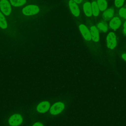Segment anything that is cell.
<instances>
[{
	"label": "cell",
	"mask_w": 126,
	"mask_h": 126,
	"mask_svg": "<svg viewBox=\"0 0 126 126\" xmlns=\"http://www.w3.org/2000/svg\"><path fill=\"white\" fill-rule=\"evenodd\" d=\"M39 12V7L36 5H28L24 7L22 9L23 13L26 16L35 15Z\"/></svg>",
	"instance_id": "6da1fadb"
},
{
	"label": "cell",
	"mask_w": 126,
	"mask_h": 126,
	"mask_svg": "<svg viewBox=\"0 0 126 126\" xmlns=\"http://www.w3.org/2000/svg\"><path fill=\"white\" fill-rule=\"evenodd\" d=\"M23 118L21 115L15 114L11 115L8 119V124L10 126H19L22 124Z\"/></svg>",
	"instance_id": "7a4b0ae2"
},
{
	"label": "cell",
	"mask_w": 126,
	"mask_h": 126,
	"mask_svg": "<svg viewBox=\"0 0 126 126\" xmlns=\"http://www.w3.org/2000/svg\"><path fill=\"white\" fill-rule=\"evenodd\" d=\"M106 44L110 49H114L117 45L116 36L113 32H109L106 37Z\"/></svg>",
	"instance_id": "3957f363"
},
{
	"label": "cell",
	"mask_w": 126,
	"mask_h": 126,
	"mask_svg": "<svg viewBox=\"0 0 126 126\" xmlns=\"http://www.w3.org/2000/svg\"><path fill=\"white\" fill-rule=\"evenodd\" d=\"M64 108V105L62 102H57L51 106L50 108V113L53 115H58L62 112Z\"/></svg>",
	"instance_id": "277c9868"
},
{
	"label": "cell",
	"mask_w": 126,
	"mask_h": 126,
	"mask_svg": "<svg viewBox=\"0 0 126 126\" xmlns=\"http://www.w3.org/2000/svg\"><path fill=\"white\" fill-rule=\"evenodd\" d=\"M0 8L2 12L6 16L10 15L11 11V7L7 0H0Z\"/></svg>",
	"instance_id": "5b68a950"
},
{
	"label": "cell",
	"mask_w": 126,
	"mask_h": 126,
	"mask_svg": "<svg viewBox=\"0 0 126 126\" xmlns=\"http://www.w3.org/2000/svg\"><path fill=\"white\" fill-rule=\"evenodd\" d=\"M79 29L80 32L85 40L87 41H90L92 39L90 31L85 25H80L79 26Z\"/></svg>",
	"instance_id": "8992f818"
},
{
	"label": "cell",
	"mask_w": 126,
	"mask_h": 126,
	"mask_svg": "<svg viewBox=\"0 0 126 126\" xmlns=\"http://www.w3.org/2000/svg\"><path fill=\"white\" fill-rule=\"evenodd\" d=\"M50 107V103L47 101H43L40 102L36 107V110L39 113L46 112Z\"/></svg>",
	"instance_id": "52a82bcc"
},
{
	"label": "cell",
	"mask_w": 126,
	"mask_h": 126,
	"mask_svg": "<svg viewBox=\"0 0 126 126\" xmlns=\"http://www.w3.org/2000/svg\"><path fill=\"white\" fill-rule=\"evenodd\" d=\"M69 7L72 14L75 16L78 17L80 15V10L77 4L73 0L69 1Z\"/></svg>",
	"instance_id": "ba28073f"
},
{
	"label": "cell",
	"mask_w": 126,
	"mask_h": 126,
	"mask_svg": "<svg viewBox=\"0 0 126 126\" xmlns=\"http://www.w3.org/2000/svg\"><path fill=\"white\" fill-rule=\"evenodd\" d=\"M121 25V21L118 17H113L109 22V26L113 30L119 29Z\"/></svg>",
	"instance_id": "9c48e42d"
},
{
	"label": "cell",
	"mask_w": 126,
	"mask_h": 126,
	"mask_svg": "<svg viewBox=\"0 0 126 126\" xmlns=\"http://www.w3.org/2000/svg\"><path fill=\"white\" fill-rule=\"evenodd\" d=\"M90 31L92 39L94 42H98L99 39V36L97 28L94 26H92L90 28Z\"/></svg>",
	"instance_id": "30bf717a"
},
{
	"label": "cell",
	"mask_w": 126,
	"mask_h": 126,
	"mask_svg": "<svg viewBox=\"0 0 126 126\" xmlns=\"http://www.w3.org/2000/svg\"><path fill=\"white\" fill-rule=\"evenodd\" d=\"M114 15V10L112 8H108L106 9L103 13V17L105 20L108 21L113 18Z\"/></svg>",
	"instance_id": "8fae6325"
},
{
	"label": "cell",
	"mask_w": 126,
	"mask_h": 126,
	"mask_svg": "<svg viewBox=\"0 0 126 126\" xmlns=\"http://www.w3.org/2000/svg\"><path fill=\"white\" fill-rule=\"evenodd\" d=\"M83 10L87 17H91L93 15L92 5L89 2H86L83 5Z\"/></svg>",
	"instance_id": "7c38bea8"
},
{
	"label": "cell",
	"mask_w": 126,
	"mask_h": 126,
	"mask_svg": "<svg viewBox=\"0 0 126 126\" xmlns=\"http://www.w3.org/2000/svg\"><path fill=\"white\" fill-rule=\"evenodd\" d=\"M92 8V13L93 15L94 16H97L99 14V9L98 8L97 3L96 1H93L91 3Z\"/></svg>",
	"instance_id": "4fadbf2b"
},
{
	"label": "cell",
	"mask_w": 126,
	"mask_h": 126,
	"mask_svg": "<svg viewBox=\"0 0 126 126\" xmlns=\"http://www.w3.org/2000/svg\"><path fill=\"white\" fill-rule=\"evenodd\" d=\"M97 5L99 10L101 11H105L107 7V3L106 0H97Z\"/></svg>",
	"instance_id": "5bb4252c"
},
{
	"label": "cell",
	"mask_w": 126,
	"mask_h": 126,
	"mask_svg": "<svg viewBox=\"0 0 126 126\" xmlns=\"http://www.w3.org/2000/svg\"><path fill=\"white\" fill-rule=\"evenodd\" d=\"M10 2L14 6H20L26 3V0H10Z\"/></svg>",
	"instance_id": "9a60e30c"
},
{
	"label": "cell",
	"mask_w": 126,
	"mask_h": 126,
	"mask_svg": "<svg viewBox=\"0 0 126 126\" xmlns=\"http://www.w3.org/2000/svg\"><path fill=\"white\" fill-rule=\"evenodd\" d=\"M7 27L6 19L2 13L0 12V27L2 29H6Z\"/></svg>",
	"instance_id": "2e32d148"
},
{
	"label": "cell",
	"mask_w": 126,
	"mask_h": 126,
	"mask_svg": "<svg viewBox=\"0 0 126 126\" xmlns=\"http://www.w3.org/2000/svg\"><path fill=\"white\" fill-rule=\"evenodd\" d=\"M97 28H98L101 31L103 32H106L108 30V26L104 22H100L97 25Z\"/></svg>",
	"instance_id": "e0dca14e"
},
{
	"label": "cell",
	"mask_w": 126,
	"mask_h": 126,
	"mask_svg": "<svg viewBox=\"0 0 126 126\" xmlns=\"http://www.w3.org/2000/svg\"><path fill=\"white\" fill-rule=\"evenodd\" d=\"M119 15L124 19H126V8L122 7L119 10Z\"/></svg>",
	"instance_id": "ac0fdd59"
},
{
	"label": "cell",
	"mask_w": 126,
	"mask_h": 126,
	"mask_svg": "<svg viewBox=\"0 0 126 126\" xmlns=\"http://www.w3.org/2000/svg\"><path fill=\"white\" fill-rule=\"evenodd\" d=\"M124 1L125 0H115V5L117 7H120L123 5Z\"/></svg>",
	"instance_id": "d6986e66"
},
{
	"label": "cell",
	"mask_w": 126,
	"mask_h": 126,
	"mask_svg": "<svg viewBox=\"0 0 126 126\" xmlns=\"http://www.w3.org/2000/svg\"><path fill=\"white\" fill-rule=\"evenodd\" d=\"M32 126H44V125L41 123L36 122L32 125Z\"/></svg>",
	"instance_id": "ffe728a7"
},
{
	"label": "cell",
	"mask_w": 126,
	"mask_h": 126,
	"mask_svg": "<svg viewBox=\"0 0 126 126\" xmlns=\"http://www.w3.org/2000/svg\"><path fill=\"white\" fill-rule=\"evenodd\" d=\"M122 58L125 61H126V53H124L122 55Z\"/></svg>",
	"instance_id": "44dd1931"
},
{
	"label": "cell",
	"mask_w": 126,
	"mask_h": 126,
	"mask_svg": "<svg viewBox=\"0 0 126 126\" xmlns=\"http://www.w3.org/2000/svg\"><path fill=\"white\" fill-rule=\"evenodd\" d=\"M74 2H75L77 4H79L81 2L82 0H73Z\"/></svg>",
	"instance_id": "7402d4cb"
},
{
	"label": "cell",
	"mask_w": 126,
	"mask_h": 126,
	"mask_svg": "<svg viewBox=\"0 0 126 126\" xmlns=\"http://www.w3.org/2000/svg\"><path fill=\"white\" fill-rule=\"evenodd\" d=\"M123 32L124 33V34L126 35V27H125L124 29V30H123Z\"/></svg>",
	"instance_id": "603a6c76"
},
{
	"label": "cell",
	"mask_w": 126,
	"mask_h": 126,
	"mask_svg": "<svg viewBox=\"0 0 126 126\" xmlns=\"http://www.w3.org/2000/svg\"><path fill=\"white\" fill-rule=\"evenodd\" d=\"M125 27H126V21L125 22V23L124 24V27L125 28Z\"/></svg>",
	"instance_id": "cb8c5ba5"
}]
</instances>
